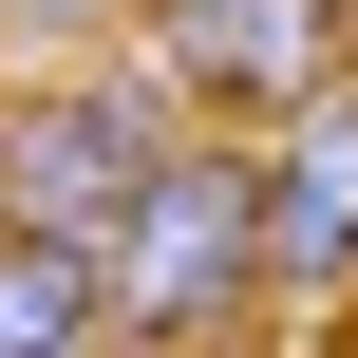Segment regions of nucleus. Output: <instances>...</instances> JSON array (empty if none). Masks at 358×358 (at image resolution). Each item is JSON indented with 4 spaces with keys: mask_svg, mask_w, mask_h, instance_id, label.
I'll use <instances>...</instances> for the list:
<instances>
[{
    "mask_svg": "<svg viewBox=\"0 0 358 358\" xmlns=\"http://www.w3.org/2000/svg\"><path fill=\"white\" fill-rule=\"evenodd\" d=\"M94 321L151 358H227L264 321V151L245 132H189L151 189H132V227L94 245Z\"/></svg>",
    "mask_w": 358,
    "mask_h": 358,
    "instance_id": "obj_1",
    "label": "nucleus"
},
{
    "mask_svg": "<svg viewBox=\"0 0 358 358\" xmlns=\"http://www.w3.org/2000/svg\"><path fill=\"white\" fill-rule=\"evenodd\" d=\"M170 151H189V113H170L151 57L132 76H19V113H0V245H113Z\"/></svg>",
    "mask_w": 358,
    "mask_h": 358,
    "instance_id": "obj_2",
    "label": "nucleus"
},
{
    "mask_svg": "<svg viewBox=\"0 0 358 358\" xmlns=\"http://www.w3.org/2000/svg\"><path fill=\"white\" fill-rule=\"evenodd\" d=\"M132 38H151L170 113L227 94V132H245V113L283 132L302 94H340V76H358V0H132Z\"/></svg>",
    "mask_w": 358,
    "mask_h": 358,
    "instance_id": "obj_3",
    "label": "nucleus"
},
{
    "mask_svg": "<svg viewBox=\"0 0 358 358\" xmlns=\"http://www.w3.org/2000/svg\"><path fill=\"white\" fill-rule=\"evenodd\" d=\"M264 302H358V76L264 132Z\"/></svg>",
    "mask_w": 358,
    "mask_h": 358,
    "instance_id": "obj_4",
    "label": "nucleus"
},
{
    "mask_svg": "<svg viewBox=\"0 0 358 358\" xmlns=\"http://www.w3.org/2000/svg\"><path fill=\"white\" fill-rule=\"evenodd\" d=\"M94 340V245H0V358H76Z\"/></svg>",
    "mask_w": 358,
    "mask_h": 358,
    "instance_id": "obj_5",
    "label": "nucleus"
},
{
    "mask_svg": "<svg viewBox=\"0 0 358 358\" xmlns=\"http://www.w3.org/2000/svg\"><path fill=\"white\" fill-rule=\"evenodd\" d=\"M76 358H151V340H113V321H94V340H76Z\"/></svg>",
    "mask_w": 358,
    "mask_h": 358,
    "instance_id": "obj_6",
    "label": "nucleus"
},
{
    "mask_svg": "<svg viewBox=\"0 0 358 358\" xmlns=\"http://www.w3.org/2000/svg\"><path fill=\"white\" fill-rule=\"evenodd\" d=\"M0 113H19V76H0Z\"/></svg>",
    "mask_w": 358,
    "mask_h": 358,
    "instance_id": "obj_7",
    "label": "nucleus"
}]
</instances>
